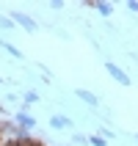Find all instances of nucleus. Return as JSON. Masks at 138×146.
Segmentation results:
<instances>
[{
  "label": "nucleus",
  "instance_id": "obj_1",
  "mask_svg": "<svg viewBox=\"0 0 138 146\" xmlns=\"http://www.w3.org/2000/svg\"><path fill=\"white\" fill-rule=\"evenodd\" d=\"M108 72L113 74V80H119V83H122V86H127V83H130V77H127V74H124L122 69H119V66H113V64H108Z\"/></svg>",
  "mask_w": 138,
  "mask_h": 146
},
{
  "label": "nucleus",
  "instance_id": "obj_2",
  "mask_svg": "<svg viewBox=\"0 0 138 146\" xmlns=\"http://www.w3.org/2000/svg\"><path fill=\"white\" fill-rule=\"evenodd\" d=\"M14 19H17V22H19V25H25V28H28V31H36V22H33V19H31V17H25V14H19V11H14Z\"/></svg>",
  "mask_w": 138,
  "mask_h": 146
},
{
  "label": "nucleus",
  "instance_id": "obj_3",
  "mask_svg": "<svg viewBox=\"0 0 138 146\" xmlns=\"http://www.w3.org/2000/svg\"><path fill=\"white\" fill-rule=\"evenodd\" d=\"M77 97H80L83 102H89V105H97V97H94L91 91H83V88H77Z\"/></svg>",
  "mask_w": 138,
  "mask_h": 146
},
{
  "label": "nucleus",
  "instance_id": "obj_4",
  "mask_svg": "<svg viewBox=\"0 0 138 146\" xmlns=\"http://www.w3.org/2000/svg\"><path fill=\"white\" fill-rule=\"evenodd\" d=\"M3 146H41V143H39V141H28V138H25V141H8V143H3Z\"/></svg>",
  "mask_w": 138,
  "mask_h": 146
},
{
  "label": "nucleus",
  "instance_id": "obj_5",
  "mask_svg": "<svg viewBox=\"0 0 138 146\" xmlns=\"http://www.w3.org/2000/svg\"><path fill=\"white\" fill-rule=\"evenodd\" d=\"M17 121H19V127H31V124H33V119H31L28 113H19V116H17Z\"/></svg>",
  "mask_w": 138,
  "mask_h": 146
},
{
  "label": "nucleus",
  "instance_id": "obj_6",
  "mask_svg": "<svg viewBox=\"0 0 138 146\" xmlns=\"http://www.w3.org/2000/svg\"><path fill=\"white\" fill-rule=\"evenodd\" d=\"M66 124H69V119H64V116H55V119H53V127H58V130L66 127Z\"/></svg>",
  "mask_w": 138,
  "mask_h": 146
},
{
  "label": "nucleus",
  "instance_id": "obj_7",
  "mask_svg": "<svg viewBox=\"0 0 138 146\" xmlns=\"http://www.w3.org/2000/svg\"><path fill=\"white\" fill-rule=\"evenodd\" d=\"M94 6L99 8V14H105V17L111 14V6H108V3H94Z\"/></svg>",
  "mask_w": 138,
  "mask_h": 146
},
{
  "label": "nucleus",
  "instance_id": "obj_8",
  "mask_svg": "<svg viewBox=\"0 0 138 146\" xmlns=\"http://www.w3.org/2000/svg\"><path fill=\"white\" fill-rule=\"evenodd\" d=\"M3 47H6V50H8V52H11V55H17V58H22V55H19V50H17V47H14V44H8V41H6V44H3Z\"/></svg>",
  "mask_w": 138,
  "mask_h": 146
},
{
  "label": "nucleus",
  "instance_id": "obj_9",
  "mask_svg": "<svg viewBox=\"0 0 138 146\" xmlns=\"http://www.w3.org/2000/svg\"><path fill=\"white\" fill-rule=\"evenodd\" d=\"M91 143H94V146H102L105 141H102V138H91Z\"/></svg>",
  "mask_w": 138,
  "mask_h": 146
}]
</instances>
